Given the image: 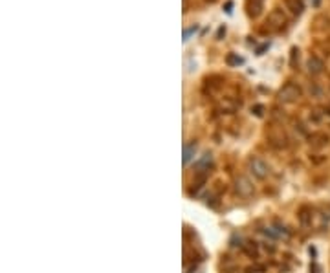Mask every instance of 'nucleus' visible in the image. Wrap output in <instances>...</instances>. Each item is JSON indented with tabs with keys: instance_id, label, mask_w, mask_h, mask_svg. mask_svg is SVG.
<instances>
[{
	"instance_id": "obj_1",
	"label": "nucleus",
	"mask_w": 330,
	"mask_h": 273,
	"mask_svg": "<svg viewBox=\"0 0 330 273\" xmlns=\"http://www.w3.org/2000/svg\"><path fill=\"white\" fill-rule=\"evenodd\" d=\"M303 97V88L297 83H286L281 90L277 92V99L282 105H292L297 103Z\"/></svg>"
},
{
	"instance_id": "obj_2",
	"label": "nucleus",
	"mask_w": 330,
	"mask_h": 273,
	"mask_svg": "<svg viewBox=\"0 0 330 273\" xmlns=\"http://www.w3.org/2000/svg\"><path fill=\"white\" fill-rule=\"evenodd\" d=\"M286 22H288V20H286L284 11H282V9H279V8L272 9V11L268 13V18H266V24H268V28H270V30H273V31L284 30Z\"/></svg>"
},
{
	"instance_id": "obj_3",
	"label": "nucleus",
	"mask_w": 330,
	"mask_h": 273,
	"mask_svg": "<svg viewBox=\"0 0 330 273\" xmlns=\"http://www.w3.org/2000/svg\"><path fill=\"white\" fill-rule=\"evenodd\" d=\"M248 169H250V172L253 174V178H257V180H264V178L270 174L268 165H266L260 158H250Z\"/></svg>"
},
{
	"instance_id": "obj_4",
	"label": "nucleus",
	"mask_w": 330,
	"mask_h": 273,
	"mask_svg": "<svg viewBox=\"0 0 330 273\" xmlns=\"http://www.w3.org/2000/svg\"><path fill=\"white\" fill-rule=\"evenodd\" d=\"M235 191H237L240 198H251L253 193H255V187H253V184L246 176H238L235 180Z\"/></svg>"
},
{
	"instance_id": "obj_5",
	"label": "nucleus",
	"mask_w": 330,
	"mask_h": 273,
	"mask_svg": "<svg viewBox=\"0 0 330 273\" xmlns=\"http://www.w3.org/2000/svg\"><path fill=\"white\" fill-rule=\"evenodd\" d=\"M266 0H246V11L250 18H259L264 13Z\"/></svg>"
},
{
	"instance_id": "obj_6",
	"label": "nucleus",
	"mask_w": 330,
	"mask_h": 273,
	"mask_svg": "<svg viewBox=\"0 0 330 273\" xmlns=\"http://www.w3.org/2000/svg\"><path fill=\"white\" fill-rule=\"evenodd\" d=\"M306 68L312 75H319L325 70V62H323V59L317 57V55H310L306 61Z\"/></svg>"
},
{
	"instance_id": "obj_7",
	"label": "nucleus",
	"mask_w": 330,
	"mask_h": 273,
	"mask_svg": "<svg viewBox=\"0 0 330 273\" xmlns=\"http://www.w3.org/2000/svg\"><path fill=\"white\" fill-rule=\"evenodd\" d=\"M308 143L312 149H323L328 143V136L325 132H314L308 136Z\"/></svg>"
},
{
	"instance_id": "obj_8",
	"label": "nucleus",
	"mask_w": 330,
	"mask_h": 273,
	"mask_svg": "<svg viewBox=\"0 0 330 273\" xmlns=\"http://www.w3.org/2000/svg\"><path fill=\"white\" fill-rule=\"evenodd\" d=\"M284 6L286 9L290 11L294 17H301L304 11V2L303 0H284Z\"/></svg>"
},
{
	"instance_id": "obj_9",
	"label": "nucleus",
	"mask_w": 330,
	"mask_h": 273,
	"mask_svg": "<svg viewBox=\"0 0 330 273\" xmlns=\"http://www.w3.org/2000/svg\"><path fill=\"white\" fill-rule=\"evenodd\" d=\"M312 209L310 207H306V206H303L299 209V224H301V228H310L312 225Z\"/></svg>"
},
{
	"instance_id": "obj_10",
	"label": "nucleus",
	"mask_w": 330,
	"mask_h": 273,
	"mask_svg": "<svg viewBox=\"0 0 330 273\" xmlns=\"http://www.w3.org/2000/svg\"><path fill=\"white\" fill-rule=\"evenodd\" d=\"M242 251H244V255L250 257V259H259V246H257L255 242L242 244Z\"/></svg>"
},
{
	"instance_id": "obj_11",
	"label": "nucleus",
	"mask_w": 330,
	"mask_h": 273,
	"mask_svg": "<svg viewBox=\"0 0 330 273\" xmlns=\"http://www.w3.org/2000/svg\"><path fill=\"white\" fill-rule=\"evenodd\" d=\"M194 150H196V143H189V145H185L184 147V165H187V163L193 160V156H194Z\"/></svg>"
},
{
	"instance_id": "obj_12",
	"label": "nucleus",
	"mask_w": 330,
	"mask_h": 273,
	"mask_svg": "<svg viewBox=\"0 0 330 273\" xmlns=\"http://www.w3.org/2000/svg\"><path fill=\"white\" fill-rule=\"evenodd\" d=\"M273 231L277 233L279 238H290V231H288V228L282 225L281 222H275V224H273Z\"/></svg>"
},
{
	"instance_id": "obj_13",
	"label": "nucleus",
	"mask_w": 330,
	"mask_h": 273,
	"mask_svg": "<svg viewBox=\"0 0 330 273\" xmlns=\"http://www.w3.org/2000/svg\"><path fill=\"white\" fill-rule=\"evenodd\" d=\"M226 62H228L229 66H240L242 62H244V59L238 57L237 53H229L228 57H226Z\"/></svg>"
},
{
	"instance_id": "obj_14",
	"label": "nucleus",
	"mask_w": 330,
	"mask_h": 273,
	"mask_svg": "<svg viewBox=\"0 0 330 273\" xmlns=\"http://www.w3.org/2000/svg\"><path fill=\"white\" fill-rule=\"evenodd\" d=\"M264 271H266V266L264 264H253L246 268V273H264Z\"/></svg>"
},
{
	"instance_id": "obj_15",
	"label": "nucleus",
	"mask_w": 330,
	"mask_h": 273,
	"mask_svg": "<svg viewBox=\"0 0 330 273\" xmlns=\"http://www.w3.org/2000/svg\"><path fill=\"white\" fill-rule=\"evenodd\" d=\"M299 61V50L297 48H292V57H290V64L295 66V62Z\"/></svg>"
},
{
	"instance_id": "obj_16",
	"label": "nucleus",
	"mask_w": 330,
	"mask_h": 273,
	"mask_svg": "<svg viewBox=\"0 0 330 273\" xmlns=\"http://www.w3.org/2000/svg\"><path fill=\"white\" fill-rule=\"evenodd\" d=\"M196 30H198V26H191L189 30H185L184 31V40H189V37L193 35V33H196Z\"/></svg>"
},
{
	"instance_id": "obj_17",
	"label": "nucleus",
	"mask_w": 330,
	"mask_h": 273,
	"mask_svg": "<svg viewBox=\"0 0 330 273\" xmlns=\"http://www.w3.org/2000/svg\"><path fill=\"white\" fill-rule=\"evenodd\" d=\"M207 163H211V154H204V158L198 162V167H204Z\"/></svg>"
},
{
	"instance_id": "obj_18",
	"label": "nucleus",
	"mask_w": 330,
	"mask_h": 273,
	"mask_svg": "<svg viewBox=\"0 0 330 273\" xmlns=\"http://www.w3.org/2000/svg\"><path fill=\"white\" fill-rule=\"evenodd\" d=\"M262 110H264V106H262V105H255L253 108H251V112H255V116H259V118L262 116Z\"/></svg>"
},
{
	"instance_id": "obj_19",
	"label": "nucleus",
	"mask_w": 330,
	"mask_h": 273,
	"mask_svg": "<svg viewBox=\"0 0 330 273\" xmlns=\"http://www.w3.org/2000/svg\"><path fill=\"white\" fill-rule=\"evenodd\" d=\"M310 273H321V268H319V266L314 262V264L310 266Z\"/></svg>"
},
{
	"instance_id": "obj_20",
	"label": "nucleus",
	"mask_w": 330,
	"mask_h": 273,
	"mask_svg": "<svg viewBox=\"0 0 330 273\" xmlns=\"http://www.w3.org/2000/svg\"><path fill=\"white\" fill-rule=\"evenodd\" d=\"M231 8H233V4L228 2V4H226V13H231Z\"/></svg>"
},
{
	"instance_id": "obj_21",
	"label": "nucleus",
	"mask_w": 330,
	"mask_h": 273,
	"mask_svg": "<svg viewBox=\"0 0 330 273\" xmlns=\"http://www.w3.org/2000/svg\"><path fill=\"white\" fill-rule=\"evenodd\" d=\"M326 114H328V116H330V105H328V106H326Z\"/></svg>"
}]
</instances>
